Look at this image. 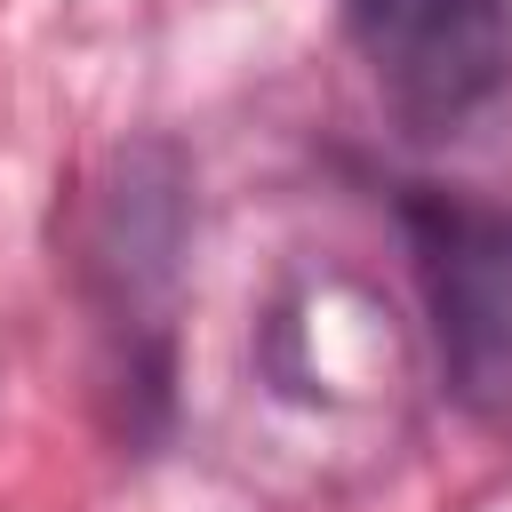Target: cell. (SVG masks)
Listing matches in <instances>:
<instances>
[{"instance_id": "1", "label": "cell", "mask_w": 512, "mask_h": 512, "mask_svg": "<svg viewBox=\"0 0 512 512\" xmlns=\"http://www.w3.org/2000/svg\"><path fill=\"white\" fill-rule=\"evenodd\" d=\"M400 232L424 280L448 400L512 440V216L472 192L416 184L400 200Z\"/></svg>"}, {"instance_id": "2", "label": "cell", "mask_w": 512, "mask_h": 512, "mask_svg": "<svg viewBox=\"0 0 512 512\" xmlns=\"http://www.w3.org/2000/svg\"><path fill=\"white\" fill-rule=\"evenodd\" d=\"M344 32L416 128H456L512 80V0H344Z\"/></svg>"}]
</instances>
